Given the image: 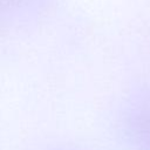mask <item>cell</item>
<instances>
[]
</instances>
